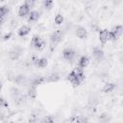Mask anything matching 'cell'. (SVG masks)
<instances>
[{
	"mask_svg": "<svg viewBox=\"0 0 123 123\" xmlns=\"http://www.w3.org/2000/svg\"><path fill=\"white\" fill-rule=\"evenodd\" d=\"M63 37V31L61 29H58L56 31H54L51 36H50V48L51 50H53L62 39Z\"/></svg>",
	"mask_w": 123,
	"mask_h": 123,
	"instance_id": "cell-1",
	"label": "cell"
},
{
	"mask_svg": "<svg viewBox=\"0 0 123 123\" xmlns=\"http://www.w3.org/2000/svg\"><path fill=\"white\" fill-rule=\"evenodd\" d=\"M31 45L33 46V48L40 51L46 46V42L38 35H35V36H33V37L31 39Z\"/></svg>",
	"mask_w": 123,
	"mask_h": 123,
	"instance_id": "cell-2",
	"label": "cell"
},
{
	"mask_svg": "<svg viewBox=\"0 0 123 123\" xmlns=\"http://www.w3.org/2000/svg\"><path fill=\"white\" fill-rule=\"evenodd\" d=\"M123 31V27L122 25H116L114 26L111 31H109V38L111 40H117Z\"/></svg>",
	"mask_w": 123,
	"mask_h": 123,
	"instance_id": "cell-3",
	"label": "cell"
},
{
	"mask_svg": "<svg viewBox=\"0 0 123 123\" xmlns=\"http://www.w3.org/2000/svg\"><path fill=\"white\" fill-rule=\"evenodd\" d=\"M62 57L65 61L67 62H73V61L75 60L76 58V51L73 49V48H70V47H67L63 50L62 52Z\"/></svg>",
	"mask_w": 123,
	"mask_h": 123,
	"instance_id": "cell-4",
	"label": "cell"
},
{
	"mask_svg": "<svg viewBox=\"0 0 123 123\" xmlns=\"http://www.w3.org/2000/svg\"><path fill=\"white\" fill-rule=\"evenodd\" d=\"M22 53H23V48L17 45L15 47H13L9 52V58L12 61H16V60H18L20 58V56L22 55Z\"/></svg>",
	"mask_w": 123,
	"mask_h": 123,
	"instance_id": "cell-5",
	"label": "cell"
},
{
	"mask_svg": "<svg viewBox=\"0 0 123 123\" xmlns=\"http://www.w3.org/2000/svg\"><path fill=\"white\" fill-rule=\"evenodd\" d=\"M92 56H93V58L95 59L96 62H100L103 61L105 54H104V51L100 47H94L93 50H92Z\"/></svg>",
	"mask_w": 123,
	"mask_h": 123,
	"instance_id": "cell-6",
	"label": "cell"
},
{
	"mask_svg": "<svg viewBox=\"0 0 123 123\" xmlns=\"http://www.w3.org/2000/svg\"><path fill=\"white\" fill-rule=\"evenodd\" d=\"M75 34L81 39H85L87 37V31L83 26H77L76 29H75Z\"/></svg>",
	"mask_w": 123,
	"mask_h": 123,
	"instance_id": "cell-7",
	"label": "cell"
},
{
	"mask_svg": "<svg viewBox=\"0 0 123 123\" xmlns=\"http://www.w3.org/2000/svg\"><path fill=\"white\" fill-rule=\"evenodd\" d=\"M34 64L36 67H38V68H44L46 67V65L48 64V60L46 58H37L33 61Z\"/></svg>",
	"mask_w": 123,
	"mask_h": 123,
	"instance_id": "cell-8",
	"label": "cell"
},
{
	"mask_svg": "<svg viewBox=\"0 0 123 123\" xmlns=\"http://www.w3.org/2000/svg\"><path fill=\"white\" fill-rule=\"evenodd\" d=\"M30 12H31V9L25 3H23L18 9V15L20 17H25L30 13Z\"/></svg>",
	"mask_w": 123,
	"mask_h": 123,
	"instance_id": "cell-9",
	"label": "cell"
},
{
	"mask_svg": "<svg viewBox=\"0 0 123 123\" xmlns=\"http://www.w3.org/2000/svg\"><path fill=\"white\" fill-rule=\"evenodd\" d=\"M109 31L107 29H103L99 32V40L102 44H106L109 40Z\"/></svg>",
	"mask_w": 123,
	"mask_h": 123,
	"instance_id": "cell-10",
	"label": "cell"
},
{
	"mask_svg": "<svg viewBox=\"0 0 123 123\" xmlns=\"http://www.w3.org/2000/svg\"><path fill=\"white\" fill-rule=\"evenodd\" d=\"M88 63H89V59H88V57H86V56H82V57L79 59V61H78V67L84 69V68H86V67L88 65Z\"/></svg>",
	"mask_w": 123,
	"mask_h": 123,
	"instance_id": "cell-11",
	"label": "cell"
},
{
	"mask_svg": "<svg viewBox=\"0 0 123 123\" xmlns=\"http://www.w3.org/2000/svg\"><path fill=\"white\" fill-rule=\"evenodd\" d=\"M30 31H31V28H30L29 26L23 25V26H21V27L18 29L17 35H18L19 37H25V36H27V35L30 33Z\"/></svg>",
	"mask_w": 123,
	"mask_h": 123,
	"instance_id": "cell-12",
	"label": "cell"
},
{
	"mask_svg": "<svg viewBox=\"0 0 123 123\" xmlns=\"http://www.w3.org/2000/svg\"><path fill=\"white\" fill-rule=\"evenodd\" d=\"M60 80V75L58 73H51L49 74L47 77H45V81L46 83H55V82H58Z\"/></svg>",
	"mask_w": 123,
	"mask_h": 123,
	"instance_id": "cell-13",
	"label": "cell"
},
{
	"mask_svg": "<svg viewBox=\"0 0 123 123\" xmlns=\"http://www.w3.org/2000/svg\"><path fill=\"white\" fill-rule=\"evenodd\" d=\"M38 18H39V12L37 11H31L30 13L28 14V21L29 22L37 21Z\"/></svg>",
	"mask_w": 123,
	"mask_h": 123,
	"instance_id": "cell-14",
	"label": "cell"
},
{
	"mask_svg": "<svg viewBox=\"0 0 123 123\" xmlns=\"http://www.w3.org/2000/svg\"><path fill=\"white\" fill-rule=\"evenodd\" d=\"M115 88V85L113 83H107L104 85V86L102 87V91L104 93H110L111 91H113V89Z\"/></svg>",
	"mask_w": 123,
	"mask_h": 123,
	"instance_id": "cell-15",
	"label": "cell"
},
{
	"mask_svg": "<svg viewBox=\"0 0 123 123\" xmlns=\"http://www.w3.org/2000/svg\"><path fill=\"white\" fill-rule=\"evenodd\" d=\"M10 94H11L12 98L13 100H15V99H17L22 93H21V91H20L17 87L12 86V87H11V89H10Z\"/></svg>",
	"mask_w": 123,
	"mask_h": 123,
	"instance_id": "cell-16",
	"label": "cell"
},
{
	"mask_svg": "<svg viewBox=\"0 0 123 123\" xmlns=\"http://www.w3.org/2000/svg\"><path fill=\"white\" fill-rule=\"evenodd\" d=\"M27 96L30 97V98H36V97H37V87L30 86L29 88H28Z\"/></svg>",
	"mask_w": 123,
	"mask_h": 123,
	"instance_id": "cell-17",
	"label": "cell"
},
{
	"mask_svg": "<svg viewBox=\"0 0 123 123\" xmlns=\"http://www.w3.org/2000/svg\"><path fill=\"white\" fill-rule=\"evenodd\" d=\"M9 7L6 5H2L0 6V17L6 18V15L9 13Z\"/></svg>",
	"mask_w": 123,
	"mask_h": 123,
	"instance_id": "cell-18",
	"label": "cell"
},
{
	"mask_svg": "<svg viewBox=\"0 0 123 123\" xmlns=\"http://www.w3.org/2000/svg\"><path fill=\"white\" fill-rule=\"evenodd\" d=\"M74 121L75 123H88V119L85 115H76L74 117Z\"/></svg>",
	"mask_w": 123,
	"mask_h": 123,
	"instance_id": "cell-19",
	"label": "cell"
},
{
	"mask_svg": "<svg viewBox=\"0 0 123 123\" xmlns=\"http://www.w3.org/2000/svg\"><path fill=\"white\" fill-rule=\"evenodd\" d=\"M26 102H27V95H25V94H21L17 99L14 100V103L16 105H23Z\"/></svg>",
	"mask_w": 123,
	"mask_h": 123,
	"instance_id": "cell-20",
	"label": "cell"
},
{
	"mask_svg": "<svg viewBox=\"0 0 123 123\" xmlns=\"http://www.w3.org/2000/svg\"><path fill=\"white\" fill-rule=\"evenodd\" d=\"M62 22H63V15L61 13H58L55 16V23L57 25H61V24H62Z\"/></svg>",
	"mask_w": 123,
	"mask_h": 123,
	"instance_id": "cell-21",
	"label": "cell"
},
{
	"mask_svg": "<svg viewBox=\"0 0 123 123\" xmlns=\"http://www.w3.org/2000/svg\"><path fill=\"white\" fill-rule=\"evenodd\" d=\"M41 123H55V119L52 115H47L41 120Z\"/></svg>",
	"mask_w": 123,
	"mask_h": 123,
	"instance_id": "cell-22",
	"label": "cell"
},
{
	"mask_svg": "<svg viewBox=\"0 0 123 123\" xmlns=\"http://www.w3.org/2000/svg\"><path fill=\"white\" fill-rule=\"evenodd\" d=\"M52 6H53V1H51V0H45L43 2V7L46 10H50L52 8Z\"/></svg>",
	"mask_w": 123,
	"mask_h": 123,
	"instance_id": "cell-23",
	"label": "cell"
},
{
	"mask_svg": "<svg viewBox=\"0 0 123 123\" xmlns=\"http://www.w3.org/2000/svg\"><path fill=\"white\" fill-rule=\"evenodd\" d=\"M99 120L102 122V123H106L108 120H109V118H108V115L107 114H102V115H100V117H99Z\"/></svg>",
	"mask_w": 123,
	"mask_h": 123,
	"instance_id": "cell-24",
	"label": "cell"
},
{
	"mask_svg": "<svg viewBox=\"0 0 123 123\" xmlns=\"http://www.w3.org/2000/svg\"><path fill=\"white\" fill-rule=\"evenodd\" d=\"M24 3H25V4H26L30 9H31V8H33V7L35 6V1H33V0H26Z\"/></svg>",
	"mask_w": 123,
	"mask_h": 123,
	"instance_id": "cell-25",
	"label": "cell"
},
{
	"mask_svg": "<svg viewBox=\"0 0 123 123\" xmlns=\"http://www.w3.org/2000/svg\"><path fill=\"white\" fill-rule=\"evenodd\" d=\"M29 122L30 123H37V117L36 115H32L30 117V119H29Z\"/></svg>",
	"mask_w": 123,
	"mask_h": 123,
	"instance_id": "cell-26",
	"label": "cell"
},
{
	"mask_svg": "<svg viewBox=\"0 0 123 123\" xmlns=\"http://www.w3.org/2000/svg\"><path fill=\"white\" fill-rule=\"evenodd\" d=\"M12 33H8V34H6V35H4V37H3V39L4 40H8V39H10L11 37H12Z\"/></svg>",
	"mask_w": 123,
	"mask_h": 123,
	"instance_id": "cell-27",
	"label": "cell"
},
{
	"mask_svg": "<svg viewBox=\"0 0 123 123\" xmlns=\"http://www.w3.org/2000/svg\"><path fill=\"white\" fill-rule=\"evenodd\" d=\"M2 86H3V85H2V82H0V90L2 89Z\"/></svg>",
	"mask_w": 123,
	"mask_h": 123,
	"instance_id": "cell-28",
	"label": "cell"
},
{
	"mask_svg": "<svg viewBox=\"0 0 123 123\" xmlns=\"http://www.w3.org/2000/svg\"><path fill=\"white\" fill-rule=\"evenodd\" d=\"M0 30H1V27H0ZM0 33H1V31H0Z\"/></svg>",
	"mask_w": 123,
	"mask_h": 123,
	"instance_id": "cell-29",
	"label": "cell"
},
{
	"mask_svg": "<svg viewBox=\"0 0 123 123\" xmlns=\"http://www.w3.org/2000/svg\"><path fill=\"white\" fill-rule=\"evenodd\" d=\"M10 123H13V122H10Z\"/></svg>",
	"mask_w": 123,
	"mask_h": 123,
	"instance_id": "cell-30",
	"label": "cell"
}]
</instances>
